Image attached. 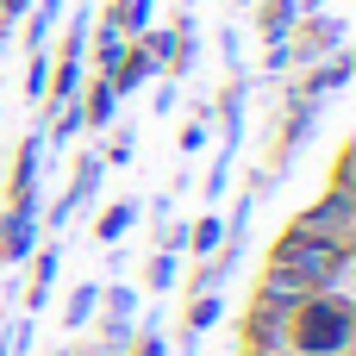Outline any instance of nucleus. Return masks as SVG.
Wrapping results in <instances>:
<instances>
[{
  "label": "nucleus",
  "mask_w": 356,
  "mask_h": 356,
  "mask_svg": "<svg viewBox=\"0 0 356 356\" xmlns=\"http://www.w3.org/2000/svg\"><path fill=\"white\" fill-rule=\"evenodd\" d=\"M113 106H119L113 81H106V75H94V88H88V100H81V125H106V119H113Z\"/></svg>",
  "instance_id": "1a4fd4ad"
},
{
  "label": "nucleus",
  "mask_w": 356,
  "mask_h": 356,
  "mask_svg": "<svg viewBox=\"0 0 356 356\" xmlns=\"http://www.w3.org/2000/svg\"><path fill=\"white\" fill-rule=\"evenodd\" d=\"M144 288H156V294H163V288H175V250H156V257H150Z\"/></svg>",
  "instance_id": "4468645a"
},
{
  "label": "nucleus",
  "mask_w": 356,
  "mask_h": 356,
  "mask_svg": "<svg viewBox=\"0 0 356 356\" xmlns=\"http://www.w3.org/2000/svg\"><path fill=\"white\" fill-rule=\"evenodd\" d=\"M300 238H319V244H338V250H356V188H325L307 213H294Z\"/></svg>",
  "instance_id": "7ed1b4c3"
},
{
  "label": "nucleus",
  "mask_w": 356,
  "mask_h": 356,
  "mask_svg": "<svg viewBox=\"0 0 356 356\" xmlns=\"http://www.w3.org/2000/svg\"><path fill=\"white\" fill-rule=\"evenodd\" d=\"M56 13H63V0H44V6H38V19H31V50H44V38H50Z\"/></svg>",
  "instance_id": "f3484780"
},
{
  "label": "nucleus",
  "mask_w": 356,
  "mask_h": 356,
  "mask_svg": "<svg viewBox=\"0 0 356 356\" xmlns=\"http://www.w3.org/2000/svg\"><path fill=\"white\" fill-rule=\"evenodd\" d=\"M19 13H25V0H0V25H6V31H13V19H19Z\"/></svg>",
  "instance_id": "aec40b11"
},
{
  "label": "nucleus",
  "mask_w": 356,
  "mask_h": 356,
  "mask_svg": "<svg viewBox=\"0 0 356 356\" xmlns=\"http://www.w3.org/2000/svg\"><path fill=\"white\" fill-rule=\"evenodd\" d=\"M188 244H194L200 257H213V250L225 244V219H213V213H207L200 225H188Z\"/></svg>",
  "instance_id": "ddd939ff"
},
{
  "label": "nucleus",
  "mask_w": 356,
  "mask_h": 356,
  "mask_svg": "<svg viewBox=\"0 0 356 356\" xmlns=\"http://www.w3.org/2000/svg\"><path fill=\"white\" fill-rule=\"evenodd\" d=\"M207 144V119H188V131H181V150H200Z\"/></svg>",
  "instance_id": "6ab92c4d"
},
{
  "label": "nucleus",
  "mask_w": 356,
  "mask_h": 356,
  "mask_svg": "<svg viewBox=\"0 0 356 356\" xmlns=\"http://www.w3.org/2000/svg\"><path fill=\"white\" fill-rule=\"evenodd\" d=\"M144 19H150V0H119V6H106V25H113V31H144Z\"/></svg>",
  "instance_id": "f8f14e48"
},
{
  "label": "nucleus",
  "mask_w": 356,
  "mask_h": 356,
  "mask_svg": "<svg viewBox=\"0 0 356 356\" xmlns=\"http://www.w3.org/2000/svg\"><path fill=\"white\" fill-rule=\"evenodd\" d=\"M38 156H44V131H31L25 144H19V163H13V188H6V200L13 207H38Z\"/></svg>",
  "instance_id": "39448f33"
},
{
  "label": "nucleus",
  "mask_w": 356,
  "mask_h": 356,
  "mask_svg": "<svg viewBox=\"0 0 356 356\" xmlns=\"http://www.w3.org/2000/svg\"><path fill=\"white\" fill-rule=\"evenodd\" d=\"M94 175H100V156H81V169H75V181H69V194L56 200V225H63V219H69V213L94 194Z\"/></svg>",
  "instance_id": "0eeeda50"
},
{
  "label": "nucleus",
  "mask_w": 356,
  "mask_h": 356,
  "mask_svg": "<svg viewBox=\"0 0 356 356\" xmlns=\"http://www.w3.org/2000/svg\"><path fill=\"white\" fill-rule=\"evenodd\" d=\"M131 356H169V338L150 332V338H138V350H131Z\"/></svg>",
  "instance_id": "a211bd4d"
},
{
  "label": "nucleus",
  "mask_w": 356,
  "mask_h": 356,
  "mask_svg": "<svg viewBox=\"0 0 356 356\" xmlns=\"http://www.w3.org/2000/svg\"><path fill=\"white\" fill-rule=\"evenodd\" d=\"M31 244H38V207H6V219H0V263L6 269L25 263Z\"/></svg>",
  "instance_id": "20e7f679"
},
{
  "label": "nucleus",
  "mask_w": 356,
  "mask_h": 356,
  "mask_svg": "<svg viewBox=\"0 0 356 356\" xmlns=\"http://www.w3.org/2000/svg\"><path fill=\"white\" fill-rule=\"evenodd\" d=\"M131 219H138V200H113V207L94 219V238H100V244H119V238L131 232Z\"/></svg>",
  "instance_id": "6e6552de"
},
{
  "label": "nucleus",
  "mask_w": 356,
  "mask_h": 356,
  "mask_svg": "<svg viewBox=\"0 0 356 356\" xmlns=\"http://www.w3.org/2000/svg\"><path fill=\"white\" fill-rule=\"evenodd\" d=\"M106 307H113V325H131V307H138V288H106Z\"/></svg>",
  "instance_id": "dca6fc26"
},
{
  "label": "nucleus",
  "mask_w": 356,
  "mask_h": 356,
  "mask_svg": "<svg viewBox=\"0 0 356 356\" xmlns=\"http://www.w3.org/2000/svg\"><path fill=\"white\" fill-rule=\"evenodd\" d=\"M219 325V294H194L188 300V338H200V332H213Z\"/></svg>",
  "instance_id": "9b49d317"
},
{
  "label": "nucleus",
  "mask_w": 356,
  "mask_h": 356,
  "mask_svg": "<svg viewBox=\"0 0 356 356\" xmlns=\"http://www.w3.org/2000/svg\"><path fill=\"white\" fill-rule=\"evenodd\" d=\"M269 356H294V350H269Z\"/></svg>",
  "instance_id": "412c9836"
},
{
  "label": "nucleus",
  "mask_w": 356,
  "mask_h": 356,
  "mask_svg": "<svg viewBox=\"0 0 356 356\" xmlns=\"http://www.w3.org/2000/svg\"><path fill=\"white\" fill-rule=\"evenodd\" d=\"M50 275H56V250H44V257H38V275H31V307H44V294H50Z\"/></svg>",
  "instance_id": "2eb2a0df"
},
{
  "label": "nucleus",
  "mask_w": 356,
  "mask_h": 356,
  "mask_svg": "<svg viewBox=\"0 0 356 356\" xmlns=\"http://www.w3.org/2000/svg\"><path fill=\"white\" fill-rule=\"evenodd\" d=\"M269 269L294 275L307 294H350L356 250L319 244V238H300V232H282V238H275V250H269Z\"/></svg>",
  "instance_id": "f257e3e1"
},
{
  "label": "nucleus",
  "mask_w": 356,
  "mask_h": 356,
  "mask_svg": "<svg viewBox=\"0 0 356 356\" xmlns=\"http://www.w3.org/2000/svg\"><path fill=\"white\" fill-rule=\"evenodd\" d=\"M356 307L350 294H307L288 319V350L294 356H350Z\"/></svg>",
  "instance_id": "f03ea898"
},
{
  "label": "nucleus",
  "mask_w": 356,
  "mask_h": 356,
  "mask_svg": "<svg viewBox=\"0 0 356 356\" xmlns=\"http://www.w3.org/2000/svg\"><path fill=\"white\" fill-rule=\"evenodd\" d=\"M300 25V0H263V38L288 44V31Z\"/></svg>",
  "instance_id": "423d86ee"
},
{
  "label": "nucleus",
  "mask_w": 356,
  "mask_h": 356,
  "mask_svg": "<svg viewBox=\"0 0 356 356\" xmlns=\"http://www.w3.org/2000/svg\"><path fill=\"white\" fill-rule=\"evenodd\" d=\"M94 307H100V288H94V282H81V288L69 294V313H63V325H75V332H81V325L94 319Z\"/></svg>",
  "instance_id": "9d476101"
}]
</instances>
